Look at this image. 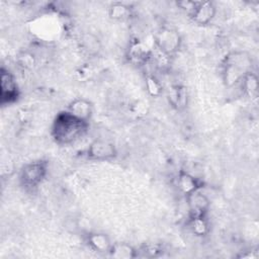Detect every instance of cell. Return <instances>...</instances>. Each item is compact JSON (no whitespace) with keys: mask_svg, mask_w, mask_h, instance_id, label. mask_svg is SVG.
<instances>
[{"mask_svg":"<svg viewBox=\"0 0 259 259\" xmlns=\"http://www.w3.org/2000/svg\"><path fill=\"white\" fill-rule=\"evenodd\" d=\"M89 127V122L79 119L65 109L55 116L51 125V137L58 145L68 146L81 140Z\"/></svg>","mask_w":259,"mask_h":259,"instance_id":"6da1fadb","label":"cell"},{"mask_svg":"<svg viewBox=\"0 0 259 259\" xmlns=\"http://www.w3.org/2000/svg\"><path fill=\"white\" fill-rule=\"evenodd\" d=\"M252 56L242 50L231 51L225 55L220 65L221 78L224 85L228 88L234 87L254 69Z\"/></svg>","mask_w":259,"mask_h":259,"instance_id":"7a4b0ae2","label":"cell"},{"mask_svg":"<svg viewBox=\"0 0 259 259\" xmlns=\"http://www.w3.org/2000/svg\"><path fill=\"white\" fill-rule=\"evenodd\" d=\"M153 44L159 54L165 58H171L179 52L182 46V37L176 28L163 25L155 31Z\"/></svg>","mask_w":259,"mask_h":259,"instance_id":"3957f363","label":"cell"},{"mask_svg":"<svg viewBox=\"0 0 259 259\" xmlns=\"http://www.w3.org/2000/svg\"><path fill=\"white\" fill-rule=\"evenodd\" d=\"M50 163L46 159H36L24 164L19 171V183L27 190L37 188L49 174Z\"/></svg>","mask_w":259,"mask_h":259,"instance_id":"277c9868","label":"cell"},{"mask_svg":"<svg viewBox=\"0 0 259 259\" xmlns=\"http://www.w3.org/2000/svg\"><path fill=\"white\" fill-rule=\"evenodd\" d=\"M21 92L14 74L4 66L0 69V104L12 105L20 98Z\"/></svg>","mask_w":259,"mask_h":259,"instance_id":"5b68a950","label":"cell"},{"mask_svg":"<svg viewBox=\"0 0 259 259\" xmlns=\"http://www.w3.org/2000/svg\"><path fill=\"white\" fill-rule=\"evenodd\" d=\"M118 155L116 146L106 140L96 139L92 141L86 150L84 151V156L90 161L106 162L115 159Z\"/></svg>","mask_w":259,"mask_h":259,"instance_id":"8992f818","label":"cell"},{"mask_svg":"<svg viewBox=\"0 0 259 259\" xmlns=\"http://www.w3.org/2000/svg\"><path fill=\"white\" fill-rule=\"evenodd\" d=\"M154 52L151 48V46L137 37H134L130 40L125 57L128 61L134 66L142 67L147 65L149 62L152 61L153 59Z\"/></svg>","mask_w":259,"mask_h":259,"instance_id":"52a82bcc","label":"cell"},{"mask_svg":"<svg viewBox=\"0 0 259 259\" xmlns=\"http://www.w3.org/2000/svg\"><path fill=\"white\" fill-rule=\"evenodd\" d=\"M185 199L188 207V217L207 215L210 207V200L202 192V189L185 196Z\"/></svg>","mask_w":259,"mask_h":259,"instance_id":"ba28073f","label":"cell"},{"mask_svg":"<svg viewBox=\"0 0 259 259\" xmlns=\"http://www.w3.org/2000/svg\"><path fill=\"white\" fill-rule=\"evenodd\" d=\"M176 186L184 196H187L194 191L201 190L204 187V182L200 178L181 169L177 173Z\"/></svg>","mask_w":259,"mask_h":259,"instance_id":"9c48e42d","label":"cell"},{"mask_svg":"<svg viewBox=\"0 0 259 259\" xmlns=\"http://www.w3.org/2000/svg\"><path fill=\"white\" fill-rule=\"evenodd\" d=\"M66 110H68L71 114L78 117L79 119L90 122L94 112V105L90 100L86 98L77 97L69 102Z\"/></svg>","mask_w":259,"mask_h":259,"instance_id":"30bf717a","label":"cell"},{"mask_svg":"<svg viewBox=\"0 0 259 259\" xmlns=\"http://www.w3.org/2000/svg\"><path fill=\"white\" fill-rule=\"evenodd\" d=\"M217 14V7L211 1H199L189 18L198 25L209 24Z\"/></svg>","mask_w":259,"mask_h":259,"instance_id":"8fae6325","label":"cell"},{"mask_svg":"<svg viewBox=\"0 0 259 259\" xmlns=\"http://www.w3.org/2000/svg\"><path fill=\"white\" fill-rule=\"evenodd\" d=\"M87 246L98 254L108 255V252L113 244L110 237L103 232H91L86 236Z\"/></svg>","mask_w":259,"mask_h":259,"instance_id":"7c38bea8","label":"cell"},{"mask_svg":"<svg viewBox=\"0 0 259 259\" xmlns=\"http://www.w3.org/2000/svg\"><path fill=\"white\" fill-rule=\"evenodd\" d=\"M167 98L169 104L177 111H183L188 106L189 95L188 90L184 85L177 84L171 86V88H169Z\"/></svg>","mask_w":259,"mask_h":259,"instance_id":"4fadbf2b","label":"cell"},{"mask_svg":"<svg viewBox=\"0 0 259 259\" xmlns=\"http://www.w3.org/2000/svg\"><path fill=\"white\" fill-rule=\"evenodd\" d=\"M108 256L115 259H135L139 257L138 248L125 243V242H115L112 244Z\"/></svg>","mask_w":259,"mask_h":259,"instance_id":"5bb4252c","label":"cell"},{"mask_svg":"<svg viewBox=\"0 0 259 259\" xmlns=\"http://www.w3.org/2000/svg\"><path fill=\"white\" fill-rule=\"evenodd\" d=\"M186 226L192 235L198 238L206 237L210 232V224L207 215L200 217H188Z\"/></svg>","mask_w":259,"mask_h":259,"instance_id":"9a60e30c","label":"cell"},{"mask_svg":"<svg viewBox=\"0 0 259 259\" xmlns=\"http://www.w3.org/2000/svg\"><path fill=\"white\" fill-rule=\"evenodd\" d=\"M134 8L130 4L122 2H113L108 7V16L112 20L125 21L133 17Z\"/></svg>","mask_w":259,"mask_h":259,"instance_id":"2e32d148","label":"cell"},{"mask_svg":"<svg viewBox=\"0 0 259 259\" xmlns=\"http://www.w3.org/2000/svg\"><path fill=\"white\" fill-rule=\"evenodd\" d=\"M240 86L242 89V93L250 98L254 99L258 96V90H259V80L257 74L253 71L249 72L240 82Z\"/></svg>","mask_w":259,"mask_h":259,"instance_id":"e0dca14e","label":"cell"},{"mask_svg":"<svg viewBox=\"0 0 259 259\" xmlns=\"http://www.w3.org/2000/svg\"><path fill=\"white\" fill-rule=\"evenodd\" d=\"M80 46L88 55H97L101 49L99 39L91 33H85L81 36Z\"/></svg>","mask_w":259,"mask_h":259,"instance_id":"ac0fdd59","label":"cell"},{"mask_svg":"<svg viewBox=\"0 0 259 259\" xmlns=\"http://www.w3.org/2000/svg\"><path fill=\"white\" fill-rule=\"evenodd\" d=\"M145 87L147 92L153 97H158L163 91L162 83L154 74L151 73L146 74L145 76Z\"/></svg>","mask_w":259,"mask_h":259,"instance_id":"d6986e66","label":"cell"},{"mask_svg":"<svg viewBox=\"0 0 259 259\" xmlns=\"http://www.w3.org/2000/svg\"><path fill=\"white\" fill-rule=\"evenodd\" d=\"M139 251V257L140 256H147V257H157L159 254L162 253L163 249L161 245L155 244V243H149L145 244L142 247L138 248Z\"/></svg>","mask_w":259,"mask_h":259,"instance_id":"ffe728a7","label":"cell"},{"mask_svg":"<svg viewBox=\"0 0 259 259\" xmlns=\"http://www.w3.org/2000/svg\"><path fill=\"white\" fill-rule=\"evenodd\" d=\"M199 1H192V0H181V1H176L175 4L176 6L184 11L188 16L192 14L194 9L197 7Z\"/></svg>","mask_w":259,"mask_h":259,"instance_id":"44dd1931","label":"cell"}]
</instances>
